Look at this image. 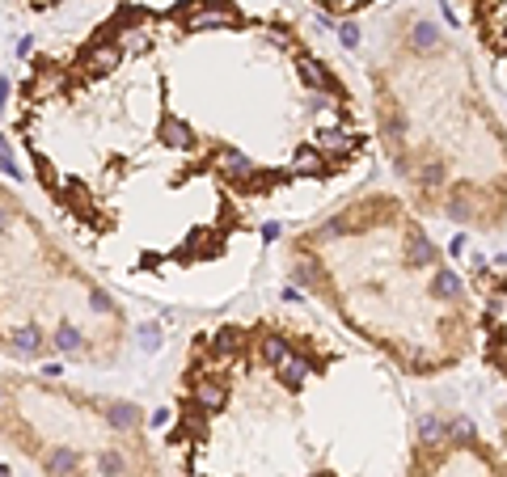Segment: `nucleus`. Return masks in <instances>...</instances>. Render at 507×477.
<instances>
[{"label": "nucleus", "mask_w": 507, "mask_h": 477, "mask_svg": "<svg viewBox=\"0 0 507 477\" xmlns=\"http://www.w3.org/2000/svg\"><path fill=\"white\" fill-rule=\"evenodd\" d=\"M118 59H123V47H118L114 38H106V34H102L97 42H89V47H85V55H80V68L102 76V72H114V68H118Z\"/></svg>", "instance_id": "1"}, {"label": "nucleus", "mask_w": 507, "mask_h": 477, "mask_svg": "<svg viewBox=\"0 0 507 477\" xmlns=\"http://www.w3.org/2000/svg\"><path fill=\"white\" fill-rule=\"evenodd\" d=\"M313 148H317L322 156H334V161H347V156H355V152H360V135H355L351 127H338V131H322Z\"/></svg>", "instance_id": "2"}, {"label": "nucleus", "mask_w": 507, "mask_h": 477, "mask_svg": "<svg viewBox=\"0 0 507 477\" xmlns=\"http://www.w3.org/2000/svg\"><path fill=\"white\" fill-rule=\"evenodd\" d=\"M224 25H237L233 4H207V8H199V13H190V17H186V30H190V34H203V30H224Z\"/></svg>", "instance_id": "3"}, {"label": "nucleus", "mask_w": 507, "mask_h": 477, "mask_svg": "<svg viewBox=\"0 0 507 477\" xmlns=\"http://www.w3.org/2000/svg\"><path fill=\"white\" fill-rule=\"evenodd\" d=\"M313 368H317V359H313L309 351H296V347H292V351H288V359H283L275 372H279V380H283V385H292V389H296V385H305V380L313 376Z\"/></svg>", "instance_id": "4"}, {"label": "nucleus", "mask_w": 507, "mask_h": 477, "mask_svg": "<svg viewBox=\"0 0 507 477\" xmlns=\"http://www.w3.org/2000/svg\"><path fill=\"white\" fill-rule=\"evenodd\" d=\"M190 402L199 410H220L224 406V380L220 376H195L190 380Z\"/></svg>", "instance_id": "5"}, {"label": "nucleus", "mask_w": 507, "mask_h": 477, "mask_svg": "<svg viewBox=\"0 0 507 477\" xmlns=\"http://www.w3.org/2000/svg\"><path fill=\"white\" fill-rule=\"evenodd\" d=\"M216 165H220V173H224V178H233V182H254V173H258V169H254V161H250L245 152H237V148H224Z\"/></svg>", "instance_id": "6"}, {"label": "nucleus", "mask_w": 507, "mask_h": 477, "mask_svg": "<svg viewBox=\"0 0 507 477\" xmlns=\"http://www.w3.org/2000/svg\"><path fill=\"white\" fill-rule=\"evenodd\" d=\"M245 338H250V334H245L241 326H220L216 338H212V355H216V359H228V355H237V351L245 347Z\"/></svg>", "instance_id": "7"}, {"label": "nucleus", "mask_w": 507, "mask_h": 477, "mask_svg": "<svg viewBox=\"0 0 507 477\" xmlns=\"http://www.w3.org/2000/svg\"><path fill=\"white\" fill-rule=\"evenodd\" d=\"M76 469H80V452H72V448H55L51 461H47V473L51 477H72Z\"/></svg>", "instance_id": "8"}, {"label": "nucleus", "mask_w": 507, "mask_h": 477, "mask_svg": "<svg viewBox=\"0 0 507 477\" xmlns=\"http://www.w3.org/2000/svg\"><path fill=\"white\" fill-rule=\"evenodd\" d=\"M292 169H296V173H309V178H322V173H326V156H322L317 148H300V152L292 156Z\"/></svg>", "instance_id": "9"}, {"label": "nucleus", "mask_w": 507, "mask_h": 477, "mask_svg": "<svg viewBox=\"0 0 507 477\" xmlns=\"http://www.w3.org/2000/svg\"><path fill=\"white\" fill-rule=\"evenodd\" d=\"M42 342H47V338H42L38 326H21V330L13 334V351H17V355H38Z\"/></svg>", "instance_id": "10"}, {"label": "nucleus", "mask_w": 507, "mask_h": 477, "mask_svg": "<svg viewBox=\"0 0 507 477\" xmlns=\"http://www.w3.org/2000/svg\"><path fill=\"white\" fill-rule=\"evenodd\" d=\"M288 351H292V347H288L279 334H262V338H258V355H262L271 368H279V364L288 359Z\"/></svg>", "instance_id": "11"}, {"label": "nucleus", "mask_w": 507, "mask_h": 477, "mask_svg": "<svg viewBox=\"0 0 507 477\" xmlns=\"http://www.w3.org/2000/svg\"><path fill=\"white\" fill-rule=\"evenodd\" d=\"M432 296L457 300V296H461V279H457L453 271H436V279H432Z\"/></svg>", "instance_id": "12"}, {"label": "nucleus", "mask_w": 507, "mask_h": 477, "mask_svg": "<svg viewBox=\"0 0 507 477\" xmlns=\"http://www.w3.org/2000/svg\"><path fill=\"white\" fill-rule=\"evenodd\" d=\"M110 427H118V431H127V427H135L140 423V410L135 406H127V402H118V406H110Z\"/></svg>", "instance_id": "13"}, {"label": "nucleus", "mask_w": 507, "mask_h": 477, "mask_svg": "<svg viewBox=\"0 0 507 477\" xmlns=\"http://www.w3.org/2000/svg\"><path fill=\"white\" fill-rule=\"evenodd\" d=\"M51 342H55L59 351H68V355H72V351H80V342H85V338H80V330H76V326H59V330L51 334Z\"/></svg>", "instance_id": "14"}, {"label": "nucleus", "mask_w": 507, "mask_h": 477, "mask_svg": "<svg viewBox=\"0 0 507 477\" xmlns=\"http://www.w3.org/2000/svg\"><path fill=\"white\" fill-rule=\"evenodd\" d=\"M161 140H169V144H186L190 140V131H186V123L182 118H161Z\"/></svg>", "instance_id": "15"}, {"label": "nucleus", "mask_w": 507, "mask_h": 477, "mask_svg": "<svg viewBox=\"0 0 507 477\" xmlns=\"http://www.w3.org/2000/svg\"><path fill=\"white\" fill-rule=\"evenodd\" d=\"M410 262H415V266H432V262H436V249H432L427 237H415V241H410Z\"/></svg>", "instance_id": "16"}, {"label": "nucleus", "mask_w": 507, "mask_h": 477, "mask_svg": "<svg viewBox=\"0 0 507 477\" xmlns=\"http://www.w3.org/2000/svg\"><path fill=\"white\" fill-rule=\"evenodd\" d=\"M444 431H448V427H444L440 419H423V427H419V440H423L427 448H436V444L444 440Z\"/></svg>", "instance_id": "17"}, {"label": "nucleus", "mask_w": 507, "mask_h": 477, "mask_svg": "<svg viewBox=\"0 0 507 477\" xmlns=\"http://www.w3.org/2000/svg\"><path fill=\"white\" fill-rule=\"evenodd\" d=\"M436 42H440L436 25H432V21H419V25H415V47H436Z\"/></svg>", "instance_id": "18"}, {"label": "nucleus", "mask_w": 507, "mask_h": 477, "mask_svg": "<svg viewBox=\"0 0 507 477\" xmlns=\"http://www.w3.org/2000/svg\"><path fill=\"white\" fill-rule=\"evenodd\" d=\"M97 469L106 477H118L123 473V457H118V452H102V457H97Z\"/></svg>", "instance_id": "19"}, {"label": "nucleus", "mask_w": 507, "mask_h": 477, "mask_svg": "<svg viewBox=\"0 0 507 477\" xmlns=\"http://www.w3.org/2000/svg\"><path fill=\"white\" fill-rule=\"evenodd\" d=\"M140 342H144V351H152V347H161V326H152V321H144V326H140Z\"/></svg>", "instance_id": "20"}, {"label": "nucleus", "mask_w": 507, "mask_h": 477, "mask_svg": "<svg viewBox=\"0 0 507 477\" xmlns=\"http://www.w3.org/2000/svg\"><path fill=\"white\" fill-rule=\"evenodd\" d=\"M0 169L17 178V161H13V148H8V140H4V135H0Z\"/></svg>", "instance_id": "21"}, {"label": "nucleus", "mask_w": 507, "mask_h": 477, "mask_svg": "<svg viewBox=\"0 0 507 477\" xmlns=\"http://www.w3.org/2000/svg\"><path fill=\"white\" fill-rule=\"evenodd\" d=\"M338 38H343V47H355V42H360V25H355V21H343V25H338Z\"/></svg>", "instance_id": "22"}, {"label": "nucleus", "mask_w": 507, "mask_h": 477, "mask_svg": "<svg viewBox=\"0 0 507 477\" xmlns=\"http://www.w3.org/2000/svg\"><path fill=\"white\" fill-rule=\"evenodd\" d=\"M402 131H406V123L398 114H385V140H402Z\"/></svg>", "instance_id": "23"}, {"label": "nucleus", "mask_w": 507, "mask_h": 477, "mask_svg": "<svg viewBox=\"0 0 507 477\" xmlns=\"http://www.w3.org/2000/svg\"><path fill=\"white\" fill-rule=\"evenodd\" d=\"M343 233H347V220H326L317 228V237H343Z\"/></svg>", "instance_id": "24"}, {"label": "nucleus", "mask_w": 507, "mask_h": 477, "mask_svg": "<svg viewBox=\"0 0 507 477\" xmlns=\"http://www.w3.org/2000/svg\"><path fill=\"white\" fill-rule=\"evenodd\" d=\"M8 101V80H0V106Z\"/></svg>", "instance_id": "25"}]
</instances>
